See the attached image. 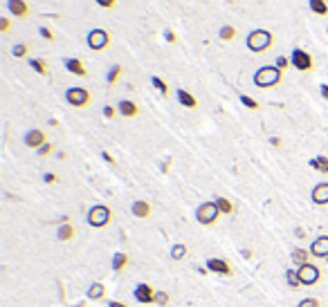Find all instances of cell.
<instances>
[{"mask_svg": "<svg viewBox=\"0 0 328 307\" xmlns=\"http://www.w3.org/2000/svg\"><path fill=\"white\" fill-rule=\"evenodd\" d=\"M245 43H247V50L249 52H254V54H261V52L272 48L274 36H272V32H268V29H252V32L247 34Z\"/></svg>", "mask_w": 328, "mask_h": 307, "instance_id": "6da1fadb", "label": "cell"}, {"mask_svg": "<svg viewBox=\"0 0 328 307\" xmlns=\"http://www.w3.org/2000/svg\"><path fill=\"white\" fill-rule=\"evenodd\" d=\"M283 79V72L277 65H265L254 72V85L257 87H274Z\"/></svg>", "mask_w": 328, "mask_h": 307, "instance_id": "7a4b0ae2", "label": "cell"}, {"mask_svg": "<svg viewBox=\"0 0 328 307\" xmlns=\"http://www.w3.org/2000/svg\"><path fill=\"white\" fill-rule=\"evenodd\" d=\"M111 220H113V211L108 209L106 204H95V206H90V211H88V225L95 227V229L108 227Z\"/></svg>", "mask_w": 328, "mask_h": 307, "instance_id": "3957f363", "label": "cell"}, {"mask_svg": "<svg viewBox=\"0 0 328 307\" xmlns=\"http://www.w3.org/2000/svg\"><path fill=\"white\" fill-rule=\"evenodd\" d=\"M218 217H221V211H218L216 202H202L196 209V220L200 222L202 227H209L213 222H218Z\"/></svg>", "mask_w": 328, "mask_h": 307, "instance_id": "277c9868", "label": "cell"}, {"mask_svg": "<svg viewBox=\"0 0 328 307\" xmlns=\"http://www.w3.org/2000/svg\"><path fill=\"white\" fill-rule=\"evenodd\" d=\"M88 48L95 50V52H101L106 50L108 45H111V34L106 32V29H90V34H88Z\"/></svg>", "mask_w": 328, "mask_h": 307, "instance_id": "5b68a950", "label": "cell"}, {"mask_svg": "<svg viewBox=\"0 0 328 307\" xmlns=\"http://www.w3.org/2000/svg\"><path fill=\"white\" fill-rule=\"evenodd\" d=\"M90 92L86 90V87H70V90L65 92V101L70 103V106H75V108H83V106H88L90 103Z\"/></svg>", "mask_w": 328, "mask_h": 307, "instance_id": "8992f818", "label": "cell"}, {"mask_svg": "<svg viewBox=\"0 0 328 307\" xmlns=\"http://www.w3.org/2000/svg\"><path fill=\"white\" fill-rule=\"evenodd\" d=\"M290 61H293V67L299 72H310L312 70V56L306 50L295 48L293 54H290Z\"/></svg>", "mask_w": 328, "mask_h": 307, "instance_id": "52a82bcc", "label": "cell"}, {"mask_svg": "<svg viewBox=\"0 0 328 307\" xmlns=\"http://www.w3.org/2000/svg\"><path fill=\"white\" fill-rule=\"evenodd\" d=\"M299 272V280H301V285H317L319 283V278H321V272H319V267H315L312 262L308 265H304V267H299L297 269Z\"/></svg>", "mask_w": 328, "mask_h": 307, "instance_id": "ba28073f", "label": "cell"}, {"mask_svg": "<svg viewBox=\"0 0 328 307\" xmlns=\"http://www.w3.org/2000/svg\"><path fill=\"white\" fill-rule=\"evenodd\" d=\"M308 251H310V256H312V258H321V260H326V258H328V236H319V238H315Z\"/></svg>", "mask_w": 328, "mask_h": 307, "instance_id": "9c48e42d", "label": "cell"}, {"mask_svg": "<svg viewBox=\"0 0 328 307\" xmlns=\"http://www.w3.org/2000/svg\"><path fill=\"white\" fill-rule=\"evenodd\" d=\"M135 298H137V303H144V305H149V303H155V289L151 287V285L147 283H139L137 287H135Z\"/></svg>", "mask_w": 328, "mask_h": 307, "instance_id": "30bf717a", "label": "cell"}, {"mask_svg": "<svg viewBox=\"0 0 328 307\" xmlns=\"http://www.w3.org/2000/svg\"><path fill=\"white\" fill-rule=\"evenodd\" d=\"M43 144H48V142H45V133H43V130L32 128V130H27V133H25V146H27V148L39 150Z\"/></svg>", "mask_w": 328, "mask_h": 307, "instance_id": "8fae6325", "label": "cell"}, {"mask_svg": "<svg viewBox=\"0 0 328 307\" xmlns=\"http://www.w3.org/2000/svg\"><path fill=\"white\" fill-rule=\"evenodd\" d=\"M310 200H312V204H317V206L328 204V182L315 184V189H312V193H310Z\"/></svg>", "mask_w": 328, "mask_h": 307, "instance_id": "7c38bea8", "label": "cell"}, {"mask_svg": "<svg viewBox=\"0 0 328 307\" xmlns=\"http://www.w3.org/2000/svg\"><path fill=\"white\" fill-rule=\"evenodd\" d=\"M207 269H209V274H218V276H230L232 274L230 262L223 260V258H209L207 260Z\"/></svg>", "mask_w": 328, "mask_h": 307, "instance_id": "4fadbf2b", "label": "cell"}, {"mask_svg": "<svg viewBox=\"0 0 328 307\" xmlns=\"http://www.w3.org/2000/svg\"><path fill=\"white\" fill-rule=\"evenodd\" d=\"M7 12L16 18H25L29 14V7L25 0H7Z\"/></svg>", "mask_w": 328, "mask_h": 307, "instance_id": "5bb4252c", "label": "cell"}, {"mask_svg": "<svg viewBox=\"0 0 328 307\" xmlns=\"http://www.w3.org/2000/svg\"><path fill=\"white\" fill-rule=\"evenodd\" d=\"M117 112L122 114V117H126V119H133V117H137L139 108H137V103L135 101H131V99H124V101H119Z\"/></svg>", "mask_w": 328, "mask_h": 307, "instance_id": "9a60e30c", "label": "cell"}, {"mask_svg": "<svg viewBox=\"0 0 328 307\" xmlns=\"http://www.w3.org/2000/svg\"><path fill=\"white\" fill-rule=\"evenodd\" d=\"M131 211H133L135 217H139V220H147V217L151 215V204H149L147 200H135L133 206H131Z\"/></svg>", "mask_w": 328, "mask_h": 307, "instance_id": "2e32d148", "label": "cell"}, {"mask_svg": "<svg viewBox=\"0 0 328 307\" xmlns=\"http://www.w3.org/2000/svg\"><path fill=\"white\" fill-rule=\"evenodd\" d=\"M178 101H180V106H185V108H189V110H194V108H198V101H196V97L191 95L189 90H178Z\"/></svg>", "mask_w": 328, "mask_h": 307, "instance_id": "e0dca14e", "label": "cell"}, {"mask_svg": "<svg viewBox=\"0 0 328 307\" xmlns=\"http://www.w3.org/2000/svg\"><path fill=\"white\" fill-rule=\"evenodd\" d=\"M290 258H293V262L297 265V269H299V267H304V265L310 262V251L297 247V249H293V256H290Z\"/></svg>", "mask_w": 328, "mask_h": 307, "instance_id": "ac0fdd59", "label": "cell"}, {"mask_svg": "<svg viewBox=\"0 0 328 307\" xmlns=\"http://www.w3.org/2000/svg\"><path fill=\"white\" fill-rule=\"evenodd\" d=\"M56 238H59L61 242H67L75 238V227L70 225V222H63L59 229H56Z\"/></svg>", "mask_w": 328, "mask_h": 307, "instance_id": "d6986e66", "label": "cell"}, {"mask_svg": "<svg viewBox=\"0 0 328 307\" xmlns=\"http://www.w3.org/2000/svg\"><path fill=\"white\" fill-rule=\"evenodd\" d=\"M65 67H67V72H72L75 76H86V67H83L79 59H65Z\"/></svg>", "mask_w": 328, "mask_h": 307, "instance_id": "ffe728a7", "label": "cell"}, {"mask_svg": "<svg viewBox=\"0 0 328 307\" xmlns=\"http://www.w3.org/2000/svg\"><path fill=\"white\" fill-rule=\"evenodd\" d=\"M308 166H312L315 170H319V173H328V157L326 155H317V157H312Z\"/></svg>", "mask_w": 328, "mask_h": 307, "instance_id": "44dd1931", "label": "cell"}, {"mask_svg": "<svg viewBox=\"0 0 328 307\" xmlns=\"http://www.w3.org/2000/svg\"><path fill=\"white\" fill-rule=\"evenodd\" d=\"M310 5V12L317 14V16H326L328 14V3L326 0H308Z\"/></svg>", "mask_w": 328, "mask_h": 307, "instance_id": "7402d4cb", "label": "cell"}, {"mask_svg": "<svg viewBox=\"0 0 328 307\" xmlns=\"http://www.w3.org/2000/svg\"><path fill=\"white\" fill-rule=\"evenodd\" d=\"M103 294H106V287H103L101 283H92L90 287H88V298H90V300L103 298Z\"/></svg>", "mask_w": 328, "mask_h": 307, "instance_id": "603a6c76", "label": "cell"}, {"mask_svg": "<svg viewBox=\"0 0 328 307\" xmlns=\"http://www.w3.org/2000/svg\"><path fill=\"white\" fill-rule=\"evenodd\" d=\"M213 202H216L218 211H221L223 215H232V213H234V204H232L230 200H227V197H216Z\"/></svg>", "mask_w": 328, "mask_h": 307, "instance_id": "cb8c5ba5", "label": "cell"}, {"mask_svg": "<svg viewBox=\"0 0 328 307\" xmlns=\"http://www.w3.org/2000/svg\"><path fill=\"white\" fill-rule=\"evenodd\" d=\"M126 265H128V256L124 251H117L115 256H113V272H122Z\"/></svg>", "mask_w": 328, "mask_h": 307, "instance_id": "d4e9b609", "label": "cell"}, {"mask_svg": "<svg viewBox=\"0 0 328 307\" xmlns=\"http://www.w3.org/2000/svg\"><path fill=\"white\" fill-rule=\"evenodd\" d=\"M218 36H221V40H225V43H227V40L236 38V29H234L232 25H223L221 32H218Z\"/></svg>", "mask_w": 328, "mask_h": 307, "instance_id": "484cf974", "label": "cell"}, {"mask_svg": "<svg viewBox=\"0 0 328 307\" xmlns=\"http://www.w3.org/2000/svg\"><path fill=\"white\" fill-rule=\"evenodd\" d=\"M119 76H122V65H113L111 70H108V74H106V81H108V85H115Z\"/></svg>", "mask_w": 328, "mask_h": 307, "instance_id": "4316f807", "label": "cell"}, {"mask_svg": "<svg viewBox=\"0 0 328 307\" xmlns=\"http://www.w3.org/2000/svg\"><path fill=\"white\" fill-rule=\"evenodd\" d=\"M285 283L290 285V287H299L301 285V280H299V272H297V269H288V272H285Z\"/></svg>", "mask_w": 328, "mask_h": 307, "instance_id": "83f0119b", "label": "cell"}, {"mask_svg": "<svg viewBox=\"0 0 328 307\" xmlns=\"http://www.w3.org/2000/svg\"><path fill=\"white\" fill-rule=\"evenodd\" d=\"M29 65H32L34 72H39V74H48V63H45L43 59H29Z\"/></svg>", "mask_w": 328, "mask_h": 307, "instance_id": "f1b7e54d", "label": "cell"}, {"mask_svg": "<svg viewBox=\"0 0 328 307\" xmlns=\"http://www.w3.org/2000/svg\"><path fill=\"white\" fill-rule=\"evenodd\" d=\"M151 83H153V87H155V90H158L162 97L169 95V85H166V83L160 79V76H151Z\"/></svg>", "mask_w": 328, "mask_h": 307, "instance_id": "f546056e", "label": "cell"}, {"mask_svg": "<svg viewBox=\"0 0 328 307\" xmlns=\"http://www.w3.org/2000/svg\"><path fill=\"white\" fill-rule=\"evenodd\" d=\"M187 256V244H173L171 247V258L173 260H182Z\"/></svg>", "mask_w": 328, "mask_h": 307, "instance_id": "4dcf8cb0", "label": "cell"}, {"mask_svg": "<svg viewBox=\"0 0 328 307\" xmlns=\"http://www.w3.org/2000/svg\"><path fill=\"white\" fill-rule=\"evenodd\" d=\"M27 45L25 43H18V45H14V50H12V54L16 56V59H25V56H27Z\"/></svg>", "mask_w": 328, "mask_h": 307, "instance_id": "1f68e13d", "label": "cell"}, {"mask_svg": "<svg viewBox=\"0 0 328 307\" xmlns=\"http://www.w3.org/2000/svg\"><path fill=\"white\" fill-rule=\"evenodd\" d=\"M274 65H277L279 70L283 72V70H288V65H293V61H290L288 56H277V61H274Z\"/></svg>", "mask_w": 328, "mask_h": 307, "instance_id": "d6a6232c", "label": "cell"}, {"mask_svg": "<svg viewBox=\"0 0 328 307\" xmlns=\"http://www.w3.org/2000/svg\"><path fill=\"white\" fill-rule=\"evenodd\" d=\"M241 103H243L245 108H249V110H257V108H259V103L254 101L252 97H247V95H241Z\"/></svg>", "mask_w": 328, "mask_h": 307, "instance_id": "836d02e7", "label": "cell"}, {"mask_svg": "<svg viewBox=\"0 0 328 307\" xmlns=\"http://www.w3.org/2000/svg\"><path fill=\"white\" fill-rule=\"evenodd\" d=\"M155 303L158 305H169V294H166V291H155Z\"/></svg>", "mask_w": 328, "mask_h": 307, "instance_id": "e575fe53", "label": "cell"}, {"mask_svg": "<svg viewBox=\"0 0 328 307\" xmlns=\"http://www.w3.org/2000/svg\"><path fill=\"white\" fill-rule=\"evenodd\" d=\"M297 307H321V305H319V300L317 298H304V300L297 303Z\"/></svg>", "mask_w": 328, "mask_h": 307, "instance_id": "d590c367", "label": "cell"}, {"mask_svg": "<svg viewBox=\"0 0 328 307\" xmlns=\"http://www.w3.org/2000/svg\"><path fill=\"white\" fill-rule=\"evenodd\" d=\"M52 148H54V146H52V144H43L39 150H36V155H41V157H45V155H50V153H52Z\"/></svg>", "mask_w": 328, "mask_h": 307, "instance_id": "8d00e7d4", "label": "cell"}, {"mask_svg": "<svg viewBox=\"0 0 328 307\" xmlns=\"http://www.w3.org/2000/svg\"><path fill=\"white\" fill-rule=\"evenodd\" d=\"M9 27H12V20L7 16H3L0 18V32H9Z\"/></svg>", "mask_w": 328, "mask_h": 307, "instance_id": "74e56055", "label": "cell"}, {"mask_svg": "<svg viewBox=\"0 0 328 307\" xmlns=\"http://www.w3.org/2000/svg\"><path fill=\"white\" fill-rule=\"evenodd\" d=\"M103 117H106V119H113V117H115V114H117V110H115V108H113V106H103Z\"/></svg>", "mask_w": 328, "mask_h": 307, "instance_id": "f35d334b", "label": "cell"}, {"mask_svg": "<svg viewBox=\"0 0 328 307\" xmlns=\"http://www.w3.org/2000/svg\"><path fill=\"white\" fill-rule=\"evenodd\" d=\"M95 3L99 5V7H103V9H113V7H115V0H95Z\"/></svg>", "mask_w": 328, "mask_h": 307, "instance_id": "ab89813d", "label": "cell"}, {"mask_svg": "<svg viewBox=\"0 0 328 307\" xmlns=\"http://www.w3.org/2000/svg\"><path fill=\"white\" fill-rule=\"evenodd\" d=\"M41 36H43L45 40H54V34H52L48 27H41Z\"/></svg>", "mask_w": 328, "mask_h": 307, "instance_id": "60d3db41", "label": "cell"}, {"mask_svg": "<svg viewBox=\"0 0 328 307\" xmlns=\"http://www.w3.org/2000/svg\"><path fill=\"white\" fill-rule=\"evenodd\" d=\"M164 40L166 43H175V34L171 29H164Z\"/></svg>", "mask_w": 328, "mask_h": 307, "instance_id": "b9f144b4", "label": "cell"}, {"mask_svg": "<svg viewBox=\"0 0 328 307\" xmlns=\"http://www.w3.org/2000/svg\"><path fill=\"white\" fill-rule=\"evenodd\" d=\"M43 180H45V182H48V184H54V182H56V180H59V178H56V175H54V173H45V175H43Z\"/></svg>", "mask_w": 328, "mask_h": 307, "instance_id": "7bdbcfd3", "label": "cell"}, {"mask_svg": "<svg viewBox=\"0 0 328 307\" xmlns=\"http://www.w3.org/2000/svg\"><path fill=\"white\" fill-rule=\"evenodd\" d=\"M319 92H321V97L328 101V83H321V87H319Z\"/></svg>", "mask_w": 328, "mask_h": 307, "instance_id": "ee69618b", "label": "cell"}, {"mask_svg": "<svg viewBox=\"0 0 328 307\" xmlns=\"http://www.w3.org/2000/svg\"><path fill=\"white\" fill-rule=\"evenodd\" d=\"M295 236L299 238V240H301V238H306V231H304V227H297V229H295Z\"/></svg>", "mask_w": 328, "mask_h": 307, "instance_id": "f6af8a7d", "label": "cell"}, {"mask_svg": "<svg viewBox=\"0 0 328 307\" xmlns=\"http://www.w3.org/2000/svg\"><path fill=\"white\" fill-rule=\"evenodd\" d=\"M101 157H103V159H106V162H108V164H115V159H113V155H108V153H106V150H103V153H101Z\"/></svg>", "mask_w": 328, "mask_h": 307, "instance_id": "bcb514c9", "label": "cell"}, {"mask_svg": "<svg viewBox=\"0 0 328 307\" xmlns=\"http://www.w3.org/2000/svg\"><path fill=\"white\" fill-rule=\"evenodd\" d=\"M108 307H128V305L119 303V300H108Z\"/></svg>", "mask_w": 328, "mask_h": 307, "instance_id": "7dc6e473", "label": "cell"}, {"mask_svg": "<svg viewBox=\"0 0 328 307\" xmlns=\"http://www.w3.org/2000/svg\"><path fill=\"white\" fill-rule=\"evenodd\" d=\"M270 144H272V146H281V139L279 137H272V139H270Z\"/></svg>", "mask_w": 328, "mask_h": 307, "instance_id": "c3c4849f", "label": "cell"}, {"mask_svg": "<svg viewBox=\"0 0 328 307\" xmlns=\"http://www.w3.org/2000/svg\"><path fill=\"white\" fill-rule=\"evenodd\" d=\"M326 262H328V258H326Z\"/></svg>", "mask_w": 328, "mask_h": 307, "instance_id": "681fc988", "label": "cell"}]
</instances>
